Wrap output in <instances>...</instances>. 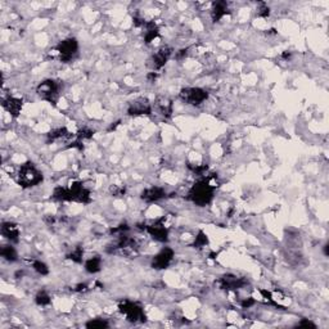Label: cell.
<instances>
[{"label":"cell","instance_id":"obj_1","mask_svg":"<svg viewBox=\"0 0 329 329\" xmlns=\"http://www.w3.org/2000/svg\"><path fill=\"white\" fill-rule=\"evenodd\" d=\"M215 179L216 176H207L196 181L188 192V201H191L192 203L198 206V207L208 206L215 197L216 185L212 184V180H215Z\"/></svg>","mask_w":329,"mask_h":329},{"label":"cell","instance_id":"obj_2","mask_svg":"<svg viewBox=\"0 0 329 329\" xmlns=\"http://www.w3.org/2000/svg\"><path fill=\"white\" fill-rule=\"evenodd\" d=\"M52 198L58 202H77L88 204L91 202L90 192L84 187L81 181H73L69 187H56L53 191Z\"/></svg>","mask_w":329,"mask_h":329},{"label":"cell","instance_id":"obj_3","mask_svg":"<svg viewBox=\"0 0 329 329\" xmlns=\"http://www.w3.org/2000/svg\"><path fill=\"white\" fill-rule=\"evenodd\" d=\"M16 180L20 187L23 189H28V188L38 187L39 184H42L44 176H43L42 171L39 170L34 163L27 161L20 166Z\"/></svg>","mask_w":329,"mask_h":329},{"label":"cell","instance_id":"obj_4","mask_svg":"<svg viewBox=\"0 0 329 329\" xmlns=\"http://www.w3.org/2000/svg\"><path fill=\"white\" fill-rule=\"evenodd\" d=\"M61 89H62V85L59 81L46 79L36 87V94L42 98L43 101L48 102L50 104H56L59 99Z\"/></svg>","mask_w":329,"mask_h":329},{"label":"cell","instance_id":"obj_5","mask_svg":"<svg viewBox=\"0 0 329 329\" xmlns=\"http://www.w3.org/2000/svg\"><path fill=\"white\" fill-rule=\"evenodd\" d=\"M179 98L183 103L188 106H201L202 103L208 99V91L198 87H188L183 88L179 93Z\"/></svg>","mask_w":329,"mask_h":329},{"label":"cell","instance_id":"obj_6","mask_svg":"<svg viewBox=\"0 0 329 329\" xmlns=\"http://www.w3.org/2000/svg\"><path fill=\"white\" fill-rule=\"evenodd\" d=\"M118 310L122 315L126 316V320L130 323H139L146 322V314H144V308L139 305L138 302H132L125 300V301L120 302Z\"/></svg>","mask_w":329,"mask_h":329},{"label":"cell","instance_id":"obj_7","mask_svg":"<svg viewBox=\"0 0 329 329\" xmlns=\"http://www.w3.org/2000/svg\"><path fill=\"white\" fill-rule=\"evenodd\" d=\"M56 53L62 62H69L79 53V42L75 38L65 39L56 46Z\"/></svg>","mask_w":329,"mask_h":329},{"label":"cell","instance_id":"obj_8","mask_svg":"<svg viewBox=\"0 0 329 329\" xmlns=\"http://www.w3.org/2000/svg\"><path fill=\"white\" fill-rule=\"evenodd\" d=\"M165 220H166V218L163 216L151 225H144L142 229H144L149 236L153 239H156L157 242L165 243L169 241V229L165 225Z\"/></svg>","mask_w":329,"mask_h":329},{"label":"cell","instance_id":"obj_9","mask_svg":"<svg viewBox=\"0 0 329 329\" xmlns=\"http://www.w3.org/2000/svg\"><path fill=\"white\" fill-rule=\"evenodd\" d=\"M247 283H248V281L246 278H239L234 274H224L216 282L218 287L220 289H225V291H238L241 288L246 287Z\"/></svg>","mask_w":329,"mask_h":329},{"label":"cell","instance_id":"obj_10","mask_svg":"<svg viewBox=\"0 0 329 329\" xmlns=\"http://www.w3.org/2000/svg\"><path fill=\"white\" fill-rule=\"evenodd\" d=\"M175 252L171 247H163L157 255H154L152 259V267L154 270H163L170 266L173 263Z\"/></svg>","mask_w":329,"mask_h":329},{"label":"cell","instance_id":"obj_11","mask_svg":"<svg viewBox=\"0 0 329 329\" xmlns=\"http://www.w3.org/2000/svg\"><path fill=\"white\" fill-rule=\"evenodd\" d=\"M173 56V49L170 46H162L161 49H158L154 54L151 58V67H152L153 71H158V69L162 68L167 62H169V59L171 58Z\"/></svg>","mask_w":329,"mask_h":329},{"label":"cell","instance_id":"obj_12","mask_svg":"<svg viewBox=\"0 0 329 329\" xmlns=\"http://www.w3.org/2000/svg\"><path fill=\"white\" fill-rule=\"evenodd\" d=\"M152 113V106L147 98H138L129 104L128 114L130 116H143V114Z\"/></svg>","mask_w":329,"mask_h":329},{"label":"cell","instance_id":"obj_13","mask_svg":"<svg viewBox=\"0 0 329 329\" xmlns=\"http://www.w3.org/2000/svg\"><path fill=\"white\" fill-rule=\"evenodd\" d=\"M166 196L167 192L162 187H154L153 185V187L144 189L142 194H140V198L147 203H154V202H158L163 199V198H166Z\"/></svg>","mask_w":329,"mask_h":329},{"label":"cell","instance_id":"obj_14","mask_svg":"<svg viewBox=\"0 0 329 329\" xmlns=\"http://www.w3.org/2000/svg\"><path fill=\"white\" fill-rule=\"evenodd\" d=\"M4 110L11 114L12 117H18L23 107V101L16 97H7L3 99Z\"/></svg>","mask_w":329,"mask_h":329},{"label":"cell","instance_id":"obj_15","mask_svg":"<svg viewBox=\"0 0 329 329\" xmlns=\"http://www.w3.org/2000/svg\"><path fill=\"white\" fill-rule=\"evenodd\" d=\"M1 234H3V237H5L9 242L17 243L21 232H20V228H18L17 224H14V222L11 221H4L3 224H1Z\"/></svg>","mask_w":329,"mask_h":329},{"label":"cell","instance_id":"obj_16","mask_svg":"<svg viewBox=\"0 0 329 329\" xmlns=\"http://www.w3.org/2000/svg\"><path fill=\"white\" fill-rule=\"evenodd\" d=\"M143 39L146 44H151L154 39L158 38L159 28L154 21H146L143 24Z\"/></svg>","mask_w":329,"mask_h":329},{"label":"cell","instance_id":"obj_17","mask_svg":"<svg viewBox=\"0 0 329 329\" xmlns=\"http://www.w3.org/2000/svg\"><path fill=\"white\" fill-rule=\"evenodd\" d=\"M229 13H230V9H229V4L226 1H215V3H212L211 18L214 22H219Z\"/></svg>","mask_w":329,"mask_h":329},{"label":"cell","instance_id":"obj_18","mask_svg":"<svg viewBox=\"0 0 329 329\" xmlns=\"http://www.w3.org/2000/svg\"><path fill=\"white\" fill-rule=\"evenodd\" d=\"M73 134L68 132V129L62 126V128H57L53 129L52 132H49L46 134V140L48 143H54V142H61V140H66V139L73 138Z\"/></svg>","mask_w":329,"mask_h":329},{"label":"cell","instance_id":"obj_19","mask_svg":"<svg viewBox=\"0 0 329 329\" xmlns=\"http://www.w3.org/2000/svg\"><path fill=\"white\" fill-rule=\"evenodd\" d=\"M157 108H158L159 113L162 114L163 117H170L173 114V102L167 98H158L157 99Z\"/></svg>","mask_w":329,"mask_h":329},{"label":"cell","instance_id":"obj_20","mask_svg":"<svg viewBox=\"0 0 329 329\" xmlns=\"http://www.w3.org/2000/svg\"><path fill=\"white\" fill-rule=\"evenodd\" d=\"M84 267H85V271L89 274H97L101 271L102 269V259L99 256H94L88 259L84 263Z\"/></svg>","mask_w":329,"mask_h":329},{"label":"cell","instance_id":"obj_21","mask_svg":"<svg viewBox=\"0 0 329 329\" xmlns=\"http://www.w3.org/2000/svg\"><path fill=\"white\" fill-rule=\"evenodd\" d=\"M1 257L4 260H7L8 263H14L18 260V253L12 244H5L1 247Z\"/></svg>","mask_w":329,"mask_h":329},{"label":"cell","instance_id":"obj_22","mask_svg":"<svg viewBox=\"0 0 329 329\" xmlns=\"http://www.w3.org/2000/svg\"><path fill=\"white\" fill-rule=\"evenodd\" d=\"M68 260H72L73 263H81L84 260V248L81 246H76L71 252L67 255Z\"/></svg>","mask_w":329,"mask_h":329},{"label":"cell","instance_id":"obj_23","mask_svg":"<svg viewBox=\"0 0 329 329\" xmlns=\"http://www.w3.org/2000/svg\"><path fill=\"white\" fill-rule=\"evenodd\" d=\"M208 244V237L207 234L203 232V230H199L197 234V237L194 238V242H193V246L196 247V248H203V247H206Z\"/></svg>","mask_w":329,"mask_h":329},{"label":"cell","instance_id":"obj_24","mask_svg":"<svg viewBox=\"0 0 329 329\" xmlns=\"http://www.w3.org/2000/svg\"><path fill=\"white\" fill-rule=\"evenodd\" d=\"M188 169L196 175L202 176L208 170V165L207 163H188Z\"/></svg>","mask_w":329,"mask_h":329},{"label":"cell","instance_id":"obj_25","mask_svg":"<svg viewBox=\"0 0 329 329\" xmlns=\"http://www.w3.org/2000/svg\"><path fill=\"white\" fill-rule=\"evenodd\" d=\"M35 302L39 306H48L50 305L52 300H50V296L45 291H40L38 292V295L35 296Z\"/></svg>","mask_w":329,"mask_h":329},{"label":"cell","instance_id":"obj_26","mask_svg":"<svg viewBox=\"0 0 329 329\" xmlns=\"http://www.w3.org/2000/svg\"><path fill=\"white\" fill-rule=\"evenodd\" d=\"M85 327L87 328H99V329H104V328H108L110 327V324H108V322L106 320V319H91V320H89V322L85 324Z\"/></svg>","mask_w":329,"mask_h":329},{"label":"cell","instance_id":"obj_27","mask_svg":"<svg viewBox=\"0 0 329 329\" xmlns=\"http://www.w3.org/2000/svg\"><path fill=\"white\" fill-rule=\"evenodd\" d=\"M76 135V140H79V142H84V140H88V139H91L94 135V130H91V129L89 128H83L80 129L79 132H77V134H75Z\"/></svg>","mask_w":329,"mask_h":329},{"label":"cell","instance_id":"obj_28","mask_svg":"<svg viewBox=\"0 0 329 329\" xmlns=\"http://www.w3.org/2000/svg\"><path fill=\"white\" fill-rule=\"evenodd\" d=\"M32 267H34V270L38 274H40V275H48L49 274V267L44 261L40 260L32 261Z\"/></svg>","mask_w":329,"mask_h":329},{"label":"cell","instance_id":"obj_29","mask_svg":"<svg viewBox=\"0 0 329 329\" xmlns=\"http://www.w3.org/2000/svg\"><path fill=\"white\" fill-rule=\"evenodd\" d=\"M257 16L261 18H267L270 16V7L266 3H259L257 8Z\"/></svg>","mask_w":329,"mask_h":329},{"label":"cell","instance_id":"obj_30","mask_svg":"<svg viewBox=\"0 0 329 329\" xmlns=\"http://www.w3.org/2000/svg\"><path fill=\"white\" fill-rule=\"evenodd\" d=\"M255 305V300H252V298H244V300H242L241 301V306H242L243 308H250L251 306Z\"/></svg>","mask_w":329,"mask_h":329},{"label":"cell","instance_id":"obj_31","mask_svg":"<svg viewBox=\"0 0 329 329\" xmlns=\"http://www.w3.org/2000/svg\"><path fill=\"white\" fill-rule=\"evenodd\" d=\"M111 191H112V194L116 196V197H120V196H124V194H125V188L124 187L118 188L114 185V187L111 188Z\"/></svg>","mask_w":329,"mask_h":329},{"label":"cell","instance_id":"obj_32","mask_svg":"<svg viewBox=\"0 0 329 329\" xmlns=\"http://www.w3.org/2000/svg\"><path fill=\"white\" fill-rule=\"evenodd\" d=\"M297 327H305V328H308V327H310V328H316L315 324H314L311 320H307V319H302L301 322L297 324Z\"/></svg>","mask_w":329,"mask_h":329},{"label":"cell","instance_id":"obj_33","mask_svg":"<svg viewBox=\"0 0 329 329\" xmlns=\"http://www.w3.org/2000/svg\"><path fill=\"white\" fill-rule=\"evenodd\" d=\"M75 291L76 292H87V291H89V287H88V284H85V283H80V284H77L76 287H75Z\"/></svg>","mask_w":329,"mask_h":329},{"label":"cell","instance_id":"obj_34","mask_svg":"<svg viewBox=\"0 0 329 329\" xmlns=\"http://www.w3.org/2000/svg\"><path fill=\"white\" fill-rule=\"evenodd\" d=\"M187 56H188V48L180 49V50L176 53V59H183Z\"/></svg>","mask_w":329,"mask_h":329},{"label":"cell","instance_id":"obj_35","mask_svg":"<svg viewBox=\"0 0 329 329\" xmlns=\"http://www.w3.org/2000/svg\"><path fill=\"white\" fill-rule=\"evenodd\" d=\"M323 248H324V255H326V256H328L329 253H328V243H327L326 246L323 247Z\"/></svg>","mask_w":329,"mask_h":329}]
</instances>
